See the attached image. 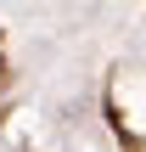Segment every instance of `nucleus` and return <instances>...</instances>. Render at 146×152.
<instances>
[]
</instances>
